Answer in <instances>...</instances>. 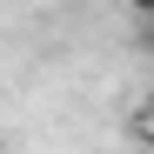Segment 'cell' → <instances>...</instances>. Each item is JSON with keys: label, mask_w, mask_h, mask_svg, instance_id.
Returning <instances> with one entry per match:
<instances>
[{"label": "cell", "mask_w": 154, "mask_h": 154, "mask_svg": "<svg viewBox=\"0 0 154 154\" xmlns=\"http://www.w3.org/2000/svg\"><path fill=\"white\" fill-rule=\"evenodd\" d=\"M127 14H134V20H154V0H127Z\"/></svg>", "instance_id": "1"}, {"label": "cell", "mask_w": 154, "mask_h": 154, "mask_svg": "<svg viewBox=\"0 0 154 154\" xmlns=\"http://www.w3.org/2000/svg\"><path fill=\"white\" fill-rule=\"evenodd\" d=\"M134 40H141V54H154V20H141V34H134Z\"/></svg>", "instance_id": "2"}, {"label": "cell", "mask_w": 154, "mask_h": 154, "mask_svg": "<svg viewBox=\"0 0 154 154\" xmlns=\"http://www.w3.org/2000/svg\"><path fill=\"white\" fill-rule=\"evenodd\" d=\"M147 121H154V94H147Z\"/></svg>", "instance_id": "3"}]
</instances>
